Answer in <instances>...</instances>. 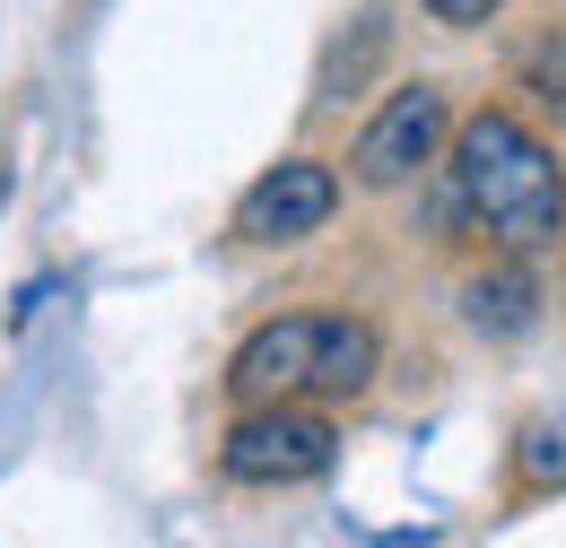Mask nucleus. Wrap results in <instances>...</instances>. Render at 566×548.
Instances as JSON below:
<instances>
[{
	"label": "nucleus",
	"instance_id": "8",
	"mask_svg": "<svg viewBox=\"0 0 566 548\" xmlns=\"http://www.w3.org/2000/svg\"><path fill=\"white\" fill-rule=\"evenodd\" d=\"M523 87H532L549 114H566V27H549V35L523 53Z\"/></svg>",
	"mask_w": 566,
	"mask_h": 548
},
{
	"label": "nucleus",
	"instance_id": "1",
	"mask_svg": "<svg viewBox=\"0 0 566 548\" xmlns=\"http://www.w3.org/2000/svg\"><path fill=\"white\" fill-rule=\"evenodd\" d=\"M444 175H453L462 218L489 235L496 253H549L566 235V166L514 105L462 114L453 139H444Z\"/></svg>",
	"mask_w": 566,
	"mask_h": 548
},
{
	"label": "nucleus",
	"instance_id": "2",
	"mask_svg": "<svg viewBox=\"0 0 566 548\" xmlns=\"http://www.w3.org/2000/svg\"><path fill=\"white\" fill-rule=\"evenodd\" d=\"M384 375V340L366 314H271L227 357V392L244 401H357Z\"/></svg>",
	"mask_w": 566,
	"mask_h": 548
},
{
	"label": "nucleus",
	"instance_id": "9",
	"mask_svg": "<svg viewBox=\"0 0 566 548\" xmlns=\"http://www.w3.org/2000/svg\"><path fill=\"white\" fill-rule=\"evenodd\" d=\"M427 18H436V27H453V35H471V27H489L496 9H505V0H419Z\"/></svg>",
	"mask_w": 566,
	"mask_h": 548
},
{
	"label": "nucleus",
	"instance_id": "6",
	"mask_svg": "<svg viewBox=\"0 0 566 548\" xmlns=\"http://www.w3.org/2000/svg\"><path fill=\"white\" fill-rule=\"evenodd\" d=\"M462 323H471L489 348L532 340V331H541V278H532V253H496L489 271L462 278Z\"/></svg>",
	"mask_w": 566,
	"mask_h": 548
},
{
	"label": "nucleus",
	"instance_id": "3",
	"mask_svg": "<svg viewBox=\"0 0 566 548\" xmlns=\"http://www.w3.org/2000/svg\"><path fill=\"white\" fill-rule=\"evenodd\" d=\"M340 462V426L314 401H244L218 435V479L227 487H305Z\"/></svg>",
	"mask_w": 566,
	"mask_h": 548
},
{
	"label": "nucleus",
	"instance_id": "10",
	"mask_svg": "<svg viewBox=\"0 0 566 548\" xmlns=\"http://www.w3.org/2000/svg\"><path fill=\"white\" fill-rule=\"evenodd\" d=\"M558 296H566V278H558Z\"/></svg>",
	"mask_w": 566,
	"mask_h": 548
},
{
	"label": "nucleus",
	"instance_id": "7",
	"mask_svg": "<svg viewBox=\"0 0 566 548\" xmlns=\"http://www.w3.org/2000/svg\"><path fill=\"white\" fill-rule=\"evenodd\" d=\"M514 487L523 496H558L566 487V410H541L514 435Z\"/></svg>",
	"mask_w": 566,
	"mask_h": 548
},
{
	"label": "nucleus",
	"instance_id": "5",
	"mask_svg": "<svg viewBox=\"0 0 566 548\" xmlns=\"http://www.w3.org/2000/svg\"><path fill=\"white\" fill-rule=\"evenodd\" d=\"M332 209H340V175H332L323 157H280L271 175L244 183V201H235V218H227V235L253 244V253H280V244L323 235Z\"/></svg>",
	"mask_w": 566,
	"mask_h": 548
},
{
	"label": "nucleus",
	"instance_id": "4",
	"mask_svg": "<svg viewBox=\"0 0 566 548\" xmlns=\"http://www.w3.org/2000/svg\"><path fill=\"white\" fill-rule=\"evenodd\" d=\"M444 139H453L444 87H436V78H401V87L375 105V123L357 131L349 183H366V192H401V183H419L427 166L444 157Z\"/></svg>",
	"mask_w": 566,
	"mask_h": 548
}]
</instances>
